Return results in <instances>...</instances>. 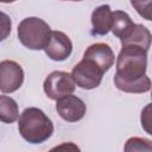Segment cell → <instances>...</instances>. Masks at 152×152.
I'll list each match as a JSON object with an SVG mask.
<instances>
[{"label":"cell","mask_w":152,"mask_h":152,"mask_svg":"<svg viewBox=\"0 0 152 152\" xmlns=\"http://www.w3.org/2000/svg\"><path fill=\"white\" fill-rule=\"evenodd\" d=\"M24 83V70L19 63L12 59L0 62V91L11 94Z\"/></svg>","instance_id":"obj_6"},{"label":"cell","mask_w":152,"mask_h":152,"mask_svg":"<svg viewBox=\"0 0 152 152\" xmlns=\"http://www.w3.org/2000/svg\"><path fill=\"white\" fill-rule=\"evenodd\" d=\"M83 55L94 58L106 71H108L113 66L114 61H115L114 51L106 43H95V44L89 45L86 49Z\"/></svg>","instance_id":"obj_10"},{"label":"cell","mask_w":152,"mask_h":152,"mask_svg":"<svg viewBox=\"0 0 152 152\" xmlns=\"http://www.w3.org/2000/svg\"><path fill=\"white\" fill-rule=\"evenodd\" d=\"M112 10L109 5H100L91 13V31L93 36H106L112 26Z\"/></svg>","instance_id":"obj_9"},{"label":"cell","mask_w":152,"mask_h":152,"mask_svg":"<svg viewBox=\"0 0 152 152\" xmlns=\"http://www.w3.org/2000/svg\"><path fill=\"white\" fill-rule=\"evenodd\" d=\"M148 110H150V103H148V104L145 107V109L141 112V126L145 128V131H146L148 134H152L151 131H150V128H148V125H150V119H148L150 114H148Z\"/></svg>","instance_id":"obj_17"},{"label":"cell","mask_w":152,"mask_h":152,"mask_svg":"<svg viewBox=\"0 0 152 152\" xmlns=\"http://www.w3.org/2000/svg\"><path fill=\"white\" fill-rule=\"evenodd\" d=\"M18 119V131L21 138L30 144H43L53 134V124L40 108H25Z\"/></svg>","instance_id":"obj_2"},{"label":"cell","mask_w":152,"mask_h":152,"mask_svg":"<svg viewBox=\"0 0 152 152\" xmlns=\"http://www.w3.org/2000/svg\"><path fill=\"white\" fill-rule=\"evenodd\" d=\"M12 31V20L8 14L0 11V42H4Z\"/></svg>","instance_id":"obj_16"},{"label":"cell","mask_w":152,"mask_h":152,"mask_svg":"<svg viewBox=\"0 0 152 152\" xmlns=\"http://www.w3.org/2000/svg\"><path fill=\"white\" fill-rule=\"evenodd\" d=\"M107 71L91 57L83 55V58L72 68L71 76L82 89H95L101 84L102 77Z\"/></svg>","instance_id":"obj_4"},{"label":"cell","mask_w":152,"mask_h":152,"mask_svg":"<svg viewBox=\"0 0 152 152\" xmlns=\"http://www.w3.org/2000/svg\"><path fill=\"white\" fill-rule=\"evenodd\" d=\"M14 1H17V0H0V2H2V4H12Z\"/></svg>","instance_id":"obj_18"},{"label":"cell","mask_w":152,"mask_h":152,"mask_svg":"<svg viewBox=\"0 0 152 152\" xmlns=\"http://www.w3.org/2000/svg\"><path fill=\"white\" fill-rule=\"evenodd\" d=\"M46 56L56 62L65 61L72 52V42L68 34L62 31H51L49 42L43 49Z\"/></svg>","instance_id":"obj_8"},{"label":"cell","mask_w":152,"mask_h":152,"mask_svg":"<svg viewBox=\"0 0 152 152\" xmlns=\"http://www.w3.org/2000/svg\"><path fill=\"white\" fill-rule=\"evenodd\" d=\"M19 118V106L14 99L7 95H0V121L13 124Z\"/></svg>","instance_id":"obj_13"},{"label":"cell","mask_w":152,"mask_h":152,"mask_svg":"<svg viewBox=\"0 0 152 152\" xmlns=\"http://www.w3.org/2000/svg\"><path fill=\"white\" fill-rule=\"evenodd\" d=\"M64 1H82V0H64Z\"/></svg>","instance_id":"obj_19"},{"label":"cell","mask_w":152,"mask_h":152,"mask_svg":"<svg viewBox=\"0 0 152 152\" xmlns=\"http://www.w3.org/2000/svg\"><path fill=\"white\" fill-rule=\"evenodd\" d=\"M134 23L131 19V17L128 15L127 12L125 11H120L116 10L114 12H112V26H110V31L113 32V34L115 37H118L121 40H124L133 30L134 27Z\"/></svg>","instance_id":"obj_11"},{"label":"cell","mask_w":152,"mask_h":152,"mask_svg":"<svg viewBox=\"0 0 152 152\" xmlns=\"http://www.w3.org/2000/svg\"><path fill=\"white\" fill-rule=\"evenodd\" d=\"M151 39H152V36L150 30L142 24H135L132 32L124 40H121V44H137L142 46L146 50H150Z\"/></svg>","instance_id":"obj_12"},{"label":"cell","mask_w":152,"mask_h":152,"mask_svg":"<svg viewBox=\"0 0 152 152\" xmlns=\"http://www.w3.org/2000/svg\"><path fill=\"white\" fill-rule=\"evenodd\" d=\"M131 5L141 18L152 20V0H131Z\"/></svg>","instance_id":"obj_15"},{"label":"cell","mask_w":152,"mask_h":152,"mask_svg":"<svg viewBox=\"0 0 152 152\" xmlns=\"http://www.w3.org/2000/svg\"><path fill=\"white\" fill-rule=\"evenodd\" d=\"M121 50L116 58L114 75L115 87L131 94H144L151 89V80L146 75L147 52L137 44H121Z\"/></svg>","instance_id":"obj_1"},{"label":"cell","mask_w":152,"mask_h":152,"mask_svg":"<svg viewBox=\"0 0 152 152\" xmlns=\"http://www.w3.org/2000/svg\"><path fill=\"white\" fill-rule=\"evenodd\" d=\"M56 110L64 121L77 122L84 118L87 106L82 99L69 94L56 100Z\"/></svg>","instance_id":"obj_7"},{"label":"cell","mask_w":152,"mask_h":152,"mask_svg":"<svg viewBox=\"0 0 152 152\" xmlns=\"http://www.w3.org/2000/svg\"><path fill=\"white\" fill-rule=\"evenodd\" d=\"M75 87L76 83L71 74L61 70H56L49 74L43 83V89L45 95L53 101H56L62 96L72 94L75 91Z\"/></svg>","instance_id":"obj_5"},{"label":"cell","mask_w":152,"mask_h":152,"mask_svg":"<svg viewBox=\"0 0 152 152\" xmlns=\"http://www.w3.org/2000/svg\"><path fill=\"white\" fill-rule=\"evenodd\" d=\"M125 151H152V144L151 140L145 139V138H139V137H133L129 138L124 147Z\"/></svg>","instance_id":"obj_14"},{"label":"cell","mask_w":152,"mask_h":152,"mask_svg":"<svg viewBox=\"0 0 152 152\" xmlns=\"http://www.w3.org/2000/svg\"><path fill=\"white\" fill-rule=\"evenodd\" d=\"M19 42L30 50H43L49 42L51 28L49 24L38 17H27L23 19L17 28Z\"/></svg>","instance_id":"obj_3"}]
</instances>
